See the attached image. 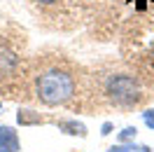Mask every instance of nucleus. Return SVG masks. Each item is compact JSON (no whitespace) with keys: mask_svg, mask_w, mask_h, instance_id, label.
Returning <instances> with one entry per match:
<instances>
[{"mask_svg":"<svg viewBox=\"0 0 154 152\" xmlns=\"http://www.w3.org/2000/svg\"><path fill=\"white\" fill-rule=\"evenodd\" d=\"M77 82L75 75L63 68H49L35 82V96L42 105L56 108V105H66L68 101L75 98Z\"/></svg>","mask_w":154,"mask_h":152,"instance_id":"1","label":"nucleus"},{"mask_svg":"<svg viewBox=\"0 0 154 152\" xmlns=\"http://www.w3.org/2000/svg\"><path fill=\"white\" fill-rule=\"evenodd\" d=\"M105 96L119 108H133L138 105V101L143 98V91H140V84L133 75H110L105 82Z\"/></svg>","mask_w":154,"mask_h":152,"instance_id":"2","label":"nucleus"},{"mask_svg":"<svg viewBox=\"0 0 154 152\" xmlns=\"http://www.w3.org/2000/svg\"><path fill=\"white\" fill-rule=\"evenodd\" d=\"M17 68H19V56H17L10 47H2V45H0V77L14 75Z\"/></svg>","mask_w":154,"mask_h":152,"instance_id":"3","label":"nucleus"},{"mask_svg":"<svg viewBox=\"0 0 154 152\" xmlns=\"http://www.w3.org/2000/svg\"><path fill=\"white\" fill-rule=\"evenodd\" d=\"M21 143H19V133L12 126L0 124V152H19Z\"/></svg>","mask_w":154,"mask_h":152,"instance_id":"4","label":"nucleus"},{"mask_svg":"<svg viewBox=\"0 0 154 152\" xmlns=\"http://www.w3.org/2000/svg\"><path fill=\"white\" fill-rule=\"evenodd\" d=\"M17 122L21 126H33V124H45V117L35 110H19L17 112Z\"/></svg>","mask_w":154,"mask_h":152,"instance_id":"5","label":"nucleus"},{"mask_svg":"<svg viewBox=\"0 0 154 152\" xmlns=\"http://www.w3.org/2000/svg\"><path fill=\"white\" fill-rule=\"evenodd\" d=\"M56 126L61 129V131L70 133V136H87L84 124H79L77 119H61V122H56Z\"/></svg>","mask_w":154,"mask_h":152,"instance_id":"6","label":"nucleus"},{"mask_svg":"<svg viewBox=\"0 0 154 152\" xmlns=\"http://www.w3.org/2000/svg\"><path fill=\"white\" fill-rule=\"evenodd\" d=\"M131 138H135V129L133 126H128V129H124V131L119 133V141H131Z\"/></svg>","mask_w":154,"mask_h":152,"instance_id":"7","label":"nucleus"},{"mask_svg":"<svg viewBox=\"0 0 154 152\" xmlns=\"http://www.w3.org/2000/svg\"><path fill=\"white\" fill-rule=\"evenodd\" d=\"M107 152H135V145H117V147H110Z\"/></svg>","mask_w":154,"mask_h":152,"instance_id":"8","label":"nucleus"},{"mask_svg":"<svg viewBox=\"0 0 154 152\" xmlns=\"http://www.w3.org/2000/svg\"><path fill=\"white\" fill-rule=\"evenodd\" d=\"M143 119H145V124H147L149 129H154V110H147V112H143Z\"/></svg>","mask_w":154,"mask_h":152,"instance_id":"9","label":"nucleus"},{"mask_svg":"<svg viewBox=\"0 0 154 152\" xmlns=\"http://www.w3.org/2000/svg\"><path fill=\"white\" fill-rule=\"evenodd\" d=\"M35 2H38V5H56L58 0H35Z\"/></svg>","mask_w":154,"mask_h":152,"instance_id":"10","label":"nucleus"}]
</instances>
